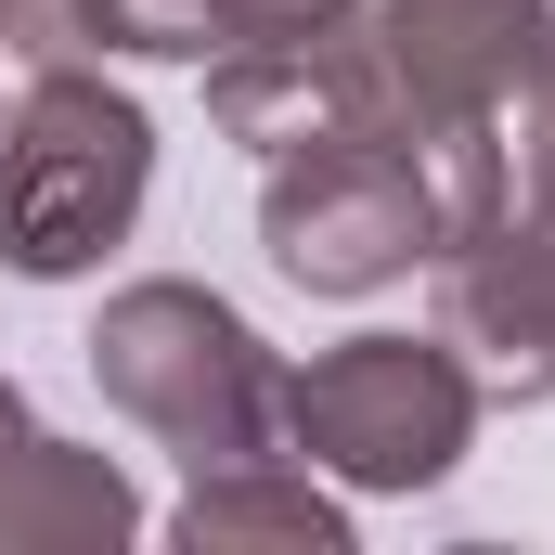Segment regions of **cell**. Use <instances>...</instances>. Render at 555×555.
<instances>
[{
	"label": "cell",
	"instance_id": "6da1fadb",
	"mask_svg": "<svg viewBox=\"0 0 555 555\" xmlns=\"http://www.w3.org/2000/svg\"><path fill=\"white\" fill-rule=\"evenodd\" d=\"M362 130L414 142L439 181V246L517 207V117L555 65V0H349Z\"/></svg>",
	"mask_w": 555,
	"mask_h": 555
},
{
	"label": "cell",
	"instance_id": "7a4b0ae2",
	"mask_svg": "<svg viewBox=\"0 0 555 555\" xmlns=\"http://www.w3.org/2000/svg\"><path fill=\"white\" fill-rule=\"evenodd\" d=\"M142 181H155V117L91 52H52L26 104L0 117V272L13 284L104 272L142 220Z\"/></svg>",
	"mask_w": 555,
	"mask_h": 555
},
{
	"label": "cell",
	"instance_id": "3957f363",
	"mask_svg": "<svg viewBox=\"0 0 555 555\" xmlns=\"http://www.w3.org/2000/svg\"><path fill=\"white\" fill-rule=\"evenodd\" d=\"M91 388L181 465H259L284 452V362L259 349V323L207 284L155 272L117 284L91 323Z\"/></svg>",
	"mask_w": 555,
	"mask_h": 555
},
{
	"label": "cell",
	"instance_id": "277c9868",
	"mask_svg": "<svg viewBox=\"0 0 555 555\" xmlns=\"http://www.w3.org/2000/svg\"><path fill=\"white\" fill-rule=\"evenodd\" d=\"M478 375L452 336H349L284 375V452H310L336 491H439L478 439Z\"/></svg>",
	"mask_w": 555,
	"mask_h": 555
},
{
	"label": "cell",
	"instance_id": "5b68a950",
	"mask_svg": "<svg viewBox=\"0 0 555 555\" xmlns=\"http://www.w3.org/2000/svg\"><path fill=\"white\" fill-rule=\"evenodd\" d=\"M259 246L310 297H375V284L439 259V181H426L414 142H388V130H310V142H284L272 181H259Z\"/></svg>",
	"mask_w": 555,
	"mask_h": 555
},
{
	"label": "cell",
	"instance_id": "8992f818",
	"mask_svg": "<svg viewBox=\"0 0 555 555\" xmlns=\"http://www.w3.org/2000/svg\"><path fill=\"white\" fill-rule=\"evenodd\" d=\"M426 272H439V336L478 375V401H555V220L504 207Z\"/></svg>",
	"mask_w": 555,
	"mask_h": 555
},
{
	"label": "cell",
	"instance_id": "52a82bcc",
	"mask_svg": "<svg viewBox=\"0 0 555 555\" xmlns=\"http://www.w3.org/2000/svg\"><path fill=\"white\" fill-rule=\"evenodd\" d=\"M142 543V491L117 452H78L26 414V388L0 375V555H117Z\"/></svg>",
	"mask_w": 555,
	"mask_h": 555
},
{
	"label": "cell",
	"instance_id": "ba28073f",
	"mask_svg": "<svg viewBox=\"0 0 555 555\" xmlns=\"http://www.w3.org/2000/svg\"><path fill=\"white\" fill-rule=\"evenodd\" d=\"M207 117H220V142H259V155H284V142H310V130H362L349 0L310 13V26H272V39L207 52Z\"/></svg>",
	"mask_w": 555,
	"mask_h": 555
},
{
	"label": "cell",
	"instance_id": "9c48e42d",
	"mask_svg": "<svg viewBox=\"0 0 555 555\" xmlns=\"http://www.w3.org/2000/svg\"><path fill=\"white\" fill-rule=\"evenodd\" d=\"M168 543L194 555H349V504L323 491V465H194V491L168 504Z\"/></svg>",
	"mask_w": 555,
	"mask_h": 555
},
{
	"label": "cell",
	"instance_id": "30bf717a",
	"mask_svg": "<svg viewBox=\"0 0 555 555\" xmlns=\"http://www.w3.org/2000/svg\"><path fill=\"white\" fill-rule=\"evenodd\" d=\"M65 52H142V65H207L220 0H65Z\"/></svg>",
	"mask_w": 555,
	"mask_h": 555
},
{
	"label": "cell",
	"instance_id": "8fae6325",
	"mask_svg": "<svg viewBox=\"0 0 555 555\" xmlns=\"http://www.w3.org/2000/svg\"><path fill=\"white\" fill-rule=\"evenodd\" d=\"M517 207L555 220V65H543V91H530V117H517Z\"/></svg>",
	"mask_w": 555,
	"mask_h": 555
},
{
	"label": "cell",
	"instance_id": "7c38bea8",
	"mask_svg": "<svg viewBox=\"0 0 555 555\" xmlns=\"http://www.w3.org/2000/svg\"><path fill=\"white\" fill-rule=\"evenodd\" d=\"M0 52L52 65V52H65V0H0Z\"/></svg>",
	"mask_w": 555,
	"mask_h": 555
},
{
	"label": "cell",
	"instance_id": "4fadbf2b",
	"mask_svg": "<svg viewBox=\"0 0 555 555\" xmlns=\"http://www.w3.org/2000/svg\"><path fill=\"white\" fill-rule=\"evenodd\" d=\"M310 13H336V0H220V52L233 39H272V26H310Z\"/></svg>",
	"mask_w": 555,
	"mask_h": 555
}]
</instances>
